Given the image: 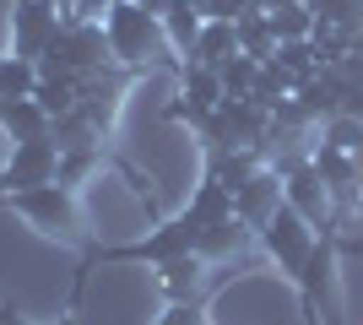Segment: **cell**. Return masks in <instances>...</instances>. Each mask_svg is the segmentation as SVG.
<instances>
[{
	"label": "cell",
	"mask_w": 363,
	"mask_h": 325,
	"mask_svg": "<svg viewBox=\"0 0 363 325\" xmlns=\"http://www.w3.org/2000/svg\"><path fill=\"white\" fill-rule=\"evenodd\" d=\"M0 201L11 206L22 222L44 233V239H71L82 228V206H76V190L60 185V179H49V185H33V190H11V195H0Z\"/></svg>",
	"instance_id": "1"
},
{
	"label": "cell",
	"mask_w": 363,
	"mask_h": 325,
	"mask_svg": "<svg viewBox=\"0 0 363 325\" xmlns=\"http://www.w3.org/2000/svg\"><path fill=\"white\" fill-rule=\"evenodd\" d=\"M104 38H108V55L120 65H141L152 60V49L163 44V22L136 6V0H108L104 6Z\"/></svg>",
	"instance_id": "2"
},
{
	"label": "cell",
	"mask_w": 363,
	"mask_h": 325,
	"mask_svg": "<svg viewBox=\"0 0 363 325\" xmlns=\"http://www.w3.org/2000/svg\"><path fill=\"white\" fill-rule=\"evenodd\" d=\"M260 244H266V255L277 261V271H288V277L298 282L303 261L315 255L320 239H315V228H309V222H303V217L293 212L288 201H282L272 217H266V222H260Z\"/></svg>",
	"instance_id": "3"
},
{
	"label": "cell",
	"mask_w": 363,
	"mask_h": 325,
	"mask_svg": "<svg viewBox=\"0 0 363 325\" xmlns=\"http://www.w3.org/2000/svg\"><path fill=\"white\" fill-rule=\"evenodd\" d=\"M108 55V38L104 28H92V22H82V16H65V28L55 33V44H49V55L38 65H55V71H71V76L87 81L98 65H104Z\"/></svg>",
	"instance_id": "4"
},
{
	"label": "cell",
	"mask_w": 363,
	"mask_h": 325,
	"mask_svg": "<svg viewBox=\"0 0 363 325\" xmlns=\"http://www.w3.org/2000/svg\"><path fill=\"white\" fill-rule=\"evenodd\" d=\"M65 0H16L11 6V55L22 60H44L55 33L65 28Z\"/></svg>",
	"instance_id": "5"
},
{
	"label": "cell",
	"mask_w": 363,
	"mask_h": 325,
	"mask_svg": "<svg viewBox=\"0 0 363 325\" xmlns=\"http://www.w3.org/2000/svg\"><path fill=\"white\" fill-rule=\"evenodd\" d=\"M49 179H60V141L55 136L11 141V157H6V169H0V195L49 185Z\"/></svg>",
	"instance_id": "6"
},
{
	"label": "cell",
	"mask_w": 363,
	"mask_h": 325,
	"mask_svg": "<svg viewBox=\"0 0 363 325\" xmlns=\"http://www.w3.org/2000/svg\"><path fill=\"white\" fill-rule=\"evenodd\" d=\"M282 201H288L309 228H325L331 212H336V195H331V185L320 179L315 163H293V169H288V179H282Z\"/></svg>",
	"instance_id": "7"
},
{
	"label": "cell",
	"mask_w": 363,
	"mask_h": 325,
	"mask_svg": "<svg viewBox=\"0 0 363 325\" xmlns=\"http://www.w3.org/2000/svg\"><path fill=\"white\" fill-rule=\"evenodd\" d=\"M179 217L196 228V239H201L206 228H217V222H228V217H233V185H228L217 169H206V179L196 185V195H190V206H184Z\"/></svg>",
	"instance_id": "8"
},
{
	"label": "cell",
	"mask_w": 363,
	"mask_h": 325,
	"mask_svg": "<svg viewBox=\"0 0 363 325\" xmlns=\"http://www.w3.org/2000/svg\"><path fill=\"white\" fill-rule=\"evenodd\" d=\"M277 185H282L277 173H260V169H255L239 190H233V217H239L244 228H260V222L282 206V190H277Z\"/></svg>",
	"instance_id": "9"
},
{
	"label": "cell",
	"mask_w": 363,
	"mask_h": 325,
	"mask_svg": "<svg viewBox=\"0 0 363 325\" xmlns=\"http://www.w3.org/2000/svg\"><path fill=\"white\" fill-rule=\"evenodd\" d=\"M228 55H239V33H233V16H206V22H201L196 49H190L184 60H196V65H223Z\"/></svg>",
	"instance_id": "10"
},
{
	"label": "cell",
	"mask_w": 363,
	"mask_h": 325,
	"mask_svg": "<svg viewBox=\"0 0 363 325\" xmlns=\"http://www.w3.org/2000/svg\"><path fill=\"white\" fill-rule=\"evenodd\" d=\"M0 130L11 141H33V136H49V114L38 98H0Z\"/></svg>",
	"instance_id": "11"
},
{
	"label": "cell",
	"mask_w": 363,
	"mask_h": 325,
	"mask_svg": "<svg viewBox=\"0 0 363 325\" xmlns=\"http://www.w3.org/2000/svg\"><path fill=\"white\" fill-rule=\"evenodd\" d=\"M315 169H320V179L331 185V195L347 206L352 190H358V152H342V147H331V141H325V147L315 152Z\"/></svg>",
	"instance_id": "12"
},
{
	"label": "cell",
	"mask_w": 363,
	"mask_h": 325,
	"mask_svg": "<svg viewBox=\"0 0 363 325\" xmlns=\"http://www.w3.org/2000/svg\"><path fill=\"white\" fill-rule=\"evenodd\" d=\"M157 22H163V44L179 49V55H190V49H196V38H201V22H206V16H201L190 0H168Z\"/></svg>",
	"instance_id": "13"
},
{
	"label": "cell",
	"mask_w": 363,
	"mask_h": 325,
	"mask_svg": "<svg viewBox=\"0 0 363 325\" xmlns=\"http://www.w3.org/2000/svg\"><path fill=\"white\" fill-rule=\"evenodd\" d=\"M233 33H239V55H255V60H272V55H277L272 11H244V16H233Z\"/></svg>",
	"instance_id": "14"
},
{
	"label": "cell",
	"mask_w": 363,
	"mask_h": 325,
	"mask_svg": "<svg viewBox=\"0 0 363 325\" xmlns=\"http://www.w3.org/2000/svg\"><path fill=\"white\" fill-rule=\"evenodd\" d=\"M201 266H206V261H201L196 249L157 266V277H163V287H168V298H174V304H190V293H196V282H201Z\"/></svg>",
	"instance_id": "15"
},
{
	"label": "cell",
	"mask_w": 363,
	"mask_h": 325,
	"mask_svg": "<svg viewBox=\"0 0 363 325\" xmlns=\"http://www.w3.org/2000/svg\"><path fill=\"white\" fill-rule=\"evenodd\" d=\"M217 76H223V98H255L260 60L255 55H228V60L217 65Z\"/></svg>",
	"instance_id": "16"
},
{
	"label": "cell",
	"mask_w": 363,
	"mask_h": 325,
	"mask_svg": "<svg viewBox=\"0 0 363 325\" xmlns=\"http://www.w3.org/2000/svg\"><path fill=\"white\" fill-rule=\"evenodd\" d=\"M38 60H22V55H0V98H33L38 87Z\"/></svg>",
	"instance_id": "17"
},
{
	"label": "cell",
	"mask_w": 363,
	"mask_h": 325,
	"mask_svg": "<svg viewBox=\"0 0 363 325\" xmlns=\"http://www.w3.org/2000/svg\"><path fill=\"white\" fill-rule=\"evenodd\" d=\"M266 11H272L277 44H288V38H309V33H315V11H309V6H266Z\"/></svg>",
	"instance_id": "18"
},
{
	"label": "cell",
	"mask_w": 363,
	"mask_h": 325,
	"mask_svg": "<svg viewBox=\"0 0 363 325\" xmlns=\"http://www.w3.org/2000/svg\"><path fill=\"white\" fill-rule=\"evenodd\" d=\"M157 325H201V314L190 309V304H168V314H163Z\"/></svg>",
	"instance_id": "19"
},
{
	"label": "cell",
	"mask_w": 363,
	"mask_h": 325,
	"mask_svg": "<svg viewBox=\"0 0 363 325\" xmlns=\"http://www.w3.org/2000/svg\"><path fill=\"white\" fill-rule=\"evenodd\" d=\"M136 6H147L152 16H163V6H168V0H136Z\"/></svg>",
	"instance_id": "20"
},
{
	"label": "cell",
	"mask_w": 363,
	"mask_h": 325,
	"mask_svg": "<svg viewBox=\"0 0 363 325\" xmlns=\"http://www.w3.org/2000/svg\"><path fill=\"white\" fill-rule=\"evenodd\" d=\"M0 325H28V320H16V309H0Z\"/></svg>",
	"instance_id": "21"
}]
</instances>
